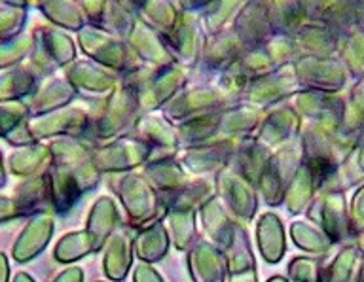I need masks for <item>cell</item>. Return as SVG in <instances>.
Masks as SVG:
<instances>
[{"label": "cell", "instance_id": "4316f807", "mask_svg": "<svg viewBox=\"0 0 364 282\" xmlns=\"http://www.w3.org/2000/svg\"><path fill=\"white\" fill-rule=\"evenodd\" d=\"M355 250L347 249L343 250L338 260L330 266V269L324 275V282H347L351 277L353 264H355Z\"/></svg>", "mask_w": 364, "mask_h": 282}, {"label": "cell", "instance_id": "3957f363", "mask_svg": "<svg viewBox=\"0 0 364 282\" xmlns=\"http://www.w3.org/2000/svg\"><path fill=\"white\" fill-rule=\"evenodd\" d=\"M226 266L230 282H258L256 261L250 249L249 235L243 226L235 224L232 241L226 249Z\"/></svg>", "mask_w": 364, "mask_h": 282}, {"label": "cell", "instance_id": "603a6c76", "mask_svg": "<svg viewBox=\"0 0 364 282\" xmlns=\"http://www.w3.org/2000/svg\"><path fill=\"white\" fill-rule=\"evenodd\" d=\"M28 4L25 2H4L0 8V42L16 38L27 19Z\"/></svg>", "mask_w": 364, "mask_h": 282}, {"label": "cell", "instance_id": "5b68a950", "mask_svg": "<svg viewBox=\"0 0 364 282\" xmlns=\"http://www.w3.org/2000/svg\"><path fill=\"white\" fill-rule=\"evenodd\" d=\"M119 199H122L131 222H135V224L150 220L158 210V201H156V193L152 192V188L135 176L124 180L119 188Z\"/></svg>", "mask_w": 364, "mask_h": 282}, {"label": "cell", "instance_id": "52a82bcc", "mask_svg": "<svg viewBox=\"0 0 364 282\" xmlns=\"http://www.w3.org/2000/svg\"><path fill=\"white\" fill-rule=\"evenodd\" d=\"M10 170L19 178H34V176L48 175L53 165L50 146L31 144V146L17 148L8 159Z\"/></svg>", "mask_w": 364, "mask_h": 282}, {"label": "cell", "instance_id": "f546056e", "mask_svg": "<svg viewBox=\"0 0 364 282\" xmlns=\"http://www.w3.org/2000/svg\"><path fill=\"white\" fill-rule=\"evenodd\" d=\"M133 282H165V281L152 266L141 264V266H136V269L133 271Z\"/></svg>", "mask_w": 364, "mask_h": 282}, {"label": "cell", "instance_id": "e575fe53", "mask_svg": "<svg viewBox=\"0 0 364 282\" xmlns=\"http://www.w3.org/2000/svg\"><path fill=\"white\" fill-rule=\"evenodd\" d=\"M267 282H287V278H283V277H273V278H269V281Z\"/></svg>", "mask_w": 364, "mask_h": 282}, {"label": "cell", "instance_id": "30bf717a", "mask_svg": "<svg viewBox=\"0 0 364 282\" xmlns=\"http://www.w3.org/2000/svg\"><path fill=\"white\" fill-rule=\"evenodd\" d=\"M16 203L19 205L23 216H34L46 212V207L51 205L50 178H48V175L25 178L16 190Z\"/></svg>", "mask_w": 364, "mask_h": 282}, {"label": "cell", "instance_id": "484cf974", "mask_svg": "<svg viewBox=\"0 0 364 282\" xmlns=\"http://www.w3.org/2000/svg\"><path fill=\"white\" fill-rule=\"evenodd\" d=\"M28 110L25 102H14V104H2L0 107V136H8L17 125H21L28 119Z\"/></svg>", "mask_w": 364, "mask_h": 282}, {"label": "cell", "instance_id": "cb8c5ba5", "mask_svg": "<svg viewBox=\"0 0 364 282\" xmlns=\"http://www.w3.org/2000/svg\"><path fill=\"white\" fill-rule=\"evenodd\" d=\"M33 51V36L19 34L16 38L0 42V68L16 67Z\"/></svg>", "mask_w": 364, "mask_h": 282}, {"label": "cell", "instance_id": "836d02e7", "mask_svg": "<svg viewBox=\"0 0 364 282\" xmlns=\"http://www.w3.org/2000/svg\"><path fill=\"white\" fill-rule=\"evenodd\" d=\"M6 184V170L4 165H2V152H0V188Z\"/></svg>", "mask_w": 364, "mask_h": 282}, {"label": "cell", "instance_id": "d4e9b609", "mask_svg": "<svg viewBox=\"0 0 364 282\" xmlns=\"http://www.w3.org/2000/svg\"><path fill=\"white\" fill-rule=\"evenodd\" d=\"M292 239L300 249L309 250V252H324L330 246L328 241L321 233L311 229L306 224H300V222L292 224Z\"/></svg>", "mask_w": 364, "mask_h": 282}, {"label": "cell", "instance_id": "9c48e42d", "mask_svg": "<svg viewBox=\"0 0 364 282\" xmlns=\"http://www.w3.org/2000/svg\"><path fill=\"white\" fill-rule=\"evenodd\" d=\"M256 239H258V250L262 258L267 264H277L283 260L287 244H284L283 224L277 216L272 212L260 216L258 226H256Z\"/></svg>", "mask_w": 364, "mask_h": 282}, {"label": "cell", "instance_id": "9a60e30c", "mask_svg": "<svg viewBox=\"0 0 364 282\" xmlns=\"http://www.w3.org/2000/svg\"><path fill=\"white\" fill-rule=\"evenodd\" d=\"M169 243L171 239L167 235V229L159 222H154L136 235L135 243H133V252L142 261L154 264L169 252Z\"/></svg>", "mask_w": 364, "mask_h": 282}, {"label": "cell", "instance_id": "7402d4cb", "mask_svg": "<svg viewBox=\"0 0 364 282\" xmlns=\"http://www.w3.org/2000/svg\"><path fill=\"white\" fill-rule=\"evenodd\" d=\"M169 227L176 249L188 250L196 241V210L171 209Z\"/></svg>", "mask_w": 364, "mask_h": 282}, {"label": "cell", "instance_id": "d6986e66", "mask_svg": "<svg viewBox=\"0 0 364 282\" xmlns=\"http://www.w3.org/2000/svg\"><path fill=\"white\" fill-rule=\"evenodd\" d=\"M93 252H99L95 241L84 229V232L67 233L65 237H61V241L55 244L53 256L61 264H73V261L85 258L87 254H93Z\"/></svg>", "mask_w": 364, "mask_h": 282}, {"label": "cell", "instance_id": "ffe728a7", "mask_svg": "<svg viewBox=\"0 0 364 282\" xmlns=\"http://www.w3.org/2000/svg\"><path fill=\"white\" fill-rule=\"evenodd\" d=\"M68 84L73 87H82L87 91H107L112 85V76L105 70H99L90 63H74L67 70Z\"/></svg>", "mask_w": 364, "mask_h": 282}, {"label": "cell", "instance_id": "5bb4252c", "mask_svg": "<svg viewBox=\"0 0 364 282\" xmlns=\"http://www.w3.org/2000/svg\"><path fill=\"white\" fill-rule=\"evenodd\" d=\"M80 44H82V50L95 61L110 65V67H119V65L124 67V55H116V53H124V48L116 45L118 42H112V40L107 42V34L99 33L97 28H82Z\"/></svg>", "mask_w": 364, "mask_h": 282}, {"label": "cell", "instance_id": "e0dca14e", "mask_svg": "<svg viewBox=\"0 0 364 282\" xmlns=\"http://www.w3.org/2000/svg\"><path fill=\"white\" fill-rule=\"evenodd\" d=\"M36 85V74L31 68H11L0 76V102H16L27 95H33Z\"/></svg>", "mask_w": 364, "mask_h": 282}, {"label": "cell", "instance_id": "d6a6232c", "mask_svg": "<svg viewBox=\"0 0 364 282\" xmlns=\"http://www.w3.org/2000/svg\"><path fill=\"white\" fill-rule=\"evenodd\" d=\"M14 282H36V281H34V278L31 277L28 273H17L16 278H14Z\"/></svg>", "mask_w": 364, "mask_h": 282}, {"label": "cell", "instance_id": "4fadbf2b", "mask_svg": "<svg viewBox=\"0 0 364 282\" xmlns=\"http://www.w3.org/2000/svg\"><path fill=\"white\" fill-rule=\"evenodd\" d=\"M201 224H203L205 232H207L210 241L215 243L216 249L220 246V249L226 250L230 241H232L235 224L230 220V216L226 215L220 201L210 199L201 207Z\"/></svg>", "mask_w": 364, "mask_h": 282}, {"label": "cell", "instance_id": "277c9868", "mask_svg": "<svg viewBox=\"0 0 364 282\" xmlns=\"http://www.w3.org/2000/svg\"><path fill=\"white\" fill-rule=\"evenodd\" d=\"M188 269L193 282H224L226 278V256L213 243L201 241L188 254Z\"/></svg>", "mask_w": 364, "mask_h": 282}, {"label": "cell", "instance_id": "ba28073f", "mask_svg": "<svg viewBox=\"0 0 364 282\" xmlns=\"http://www.w3.org/2000/svg\"><path fill=\"white\" fill-rule=\"evenodd\" d=\"M50 192H51V205L57 212H68L73 209L74 203L78 201L82 188H80L78 178L74 173L63 165H51L50 173Z\"/></svg>", "mask_w": 364, "mask_h": 282}, {"label": "cell", "instance_id": "8992f818", "mask_svg": "<svg viewBox=\"0 0 364 282\" xmlns=\"http://www.w3.org/2000/svg\"><path fill=\"white\" fill-rule=\"evenodd\" d=\"M74 87L67 80H50L42 87L34 90V93L28 97V102H25L28 114L34 116H44V114L61 110L73 101Z\"/></svg>", "mask_w": 364, "mask_h": 282}, {"label": "cell", "instance_id": "83f0119b", "mask_svg": "<svg viewBox=\"0 0 364 282\" xmlns=\"http://www.w3.org/2000/svg\"><path fill=\"white\" fill-rule=\"evenodd\" d=\"M318 266L309 258H296L289 267L292 282H318Z\"/></svg>", "mask_w": 364, "mask_h": 282}, {"label": "cell", "instance_id": "8fae6325", "mask_svg": "<svg viewBox=\"0 0 364 282\" xmlns=\"http://www.w3.org/2000/svg\"><path fill=\"white\" fill-rule=\"evenodd\" d=\"M118 226V209L110 197H99L95 205L91 207L87 216V227L85 232L90 233L97 244V250H101L107 244V239Z\"/></svg>", "mask_w": 364, "mask_h": 282}, {"label": "cell", "instance_id": "d590c367", "mask_svg": "<svg viewBox=\"0 0 364 282\" xmlns=\"http://www.w3.org/2000/svg\"><path fill=\"white\" fill-rule=\"evenodd\" d=\"M360 282H364V275H363V281H360Z\"/></svg>", "mask_w": 364, "mask_h": 282}, {"label": "cell", "instance_id": "44dd1931", "mask_svg": "<svg viewBox=\"0 0 364 282\" xmlns=\"http://www.w3.org/2000/svg\"><path fill=\"white\" fill-rule=\"evenodd\" d=\"M38 8L57 27L68 28V31L84 28V16L80 11V4L76 2H40Z\"/></svg>", "mask_w": 364, "mask_h": 282}, {"label": "cell", "instance_id": "f1b7e54d", "mask_svg": "<svg viewBox=\"0 0 364 282\" xmlns=\"http://www.w3.org/2000/svg\"><path fill=\"white\" fill-rule=\"evenodd\" d=\"M19 216H23V212L19 205L16 203V199L0 197V222L16 220Z\"/></svg>", "mask_w": 364, "mask_h": 282}, {"label": "cell", "instance_id": "7c38bea8", "mask_svg": "<svg viewBox=\"0 0 364 282\" xmlns=\"http://www.w3.org/2000/svg\"><path fill=\"white\" fill-rule=\"evenodd\" d=\"M133 264V243L127 233H116L105 252V275L110 281H124Z\"/></svg>", "mask_w": 364, "mask_h": 282}, {"label": "cell", "instance_id": "7a4b0ae2", "mask_svg": "<svg viewBox=\"0 0 364 282\" xmlns=\"http://www.w3.org/2000/svg\"><path fill=\"white\" fill-rule=\"evenodd\" d=\"M51 235H53V218L48 212L34 215L27 226L23 227V232L19 233V237L11 249L14 260L19 264L34 260L36 256L44 252L48 243L51 241Z\"/></svg>", "mask_w": 364, "mask_h": 282}, {"label": "cell", "instance_id": "ac0fdd59", "mask_svg": "<svg viewBox=\"0 0 364 282\" xmlns=\"http://www.w3.org/2000/svg\"><path fill=\"white\" fill-rule=\"evenodd\" d=\"M34 34L40 38L55 68L67 67L68 63L74 61V57H76L74 42L59 28H38Z\"/></svg>", "mask_w": 364, "mask_h": 282}, {"label": "cell", "instance_id": "1f68e13d", "mask_svg": "<svg viewBox=\"0 0 364 282\" xmlns=\"http://www.w3.org/2000/svg\"><path fill=\"white\" fill-rule=\"evenodd\" d=\"M10 281V264L4 252H0V282Z\"/></svg>", "mask_w": 364, "mask_h": 282}, {"label": "cell", "instance_id": "6da1fadb", "mask_svg": "<svg viewBox=\"0 0 364 282\" xmlns=\"http://www.w3.org/2000/svg\"><path fill=\"white\" fill-rule=\"evenodd\" d=\"M87 125H90V119L85 118V114L80 108H61L55 112L27 119V127L34 142L55 135L78 139L87 133Z\"/></svg>", "mask_w": 364, "mask_h": 282}, {"label": "cell", "instance_id": "2e32d148", "mask_svg": "<svg viewBox=\"0 0 364 282\" xmlns=\"http://www.w3.org/2000/svg\"><path fill=\"white\" fill-rule=\"evenodd\" d=\"M222 192L226 199L228 207L243 220H250L256 212V195L249 182L241 180L237 176H233L230 180H222Z\"/></svg>", "mask_w": 364, "mask_h": 282}, {"label": "cell", "instance_id": "4dcf8cb0", "mask_svg": "<svg viewBox=\"0 0 364 282\" xmlns=\"http://www.w3.org/2000/svg\"><path fill=\"white\" fill-rule=\"evenodd\" d=\"M53 282H84V271L80 267H68L63 273H59Z\"/></svg>", "mask_w": 364, "mask_h": 282}]
</instances>
